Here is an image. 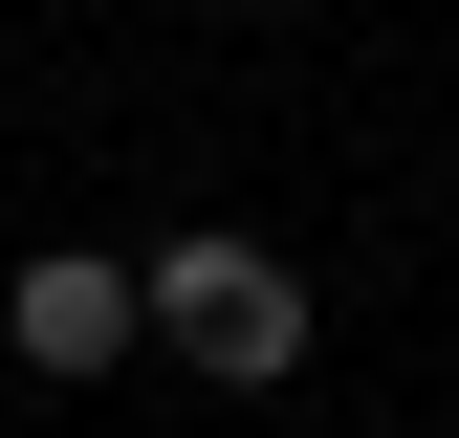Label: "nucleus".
Segmentation results:
<instances>
[{
  "label": "nucleus",
  "instance_id": "nucleus-1",
  "mask_svg": "<svg viewBox=\"0 0 459 438\" xmlns=\"http://www.w3.org/2000/svg\"><path fill=\"white\" fill-rule=\"evenodd\" d=\"M132 285H153V351L176 372H219V395H284V372H307V263L284 241H132Z\"/></svg>",
  "mask_w": 459,
  "mask_h": 438
},
{
  "label": "nucleus",
  "instance_id": "nucleus-2",
  "mask_svg": "<svg viewBox=\"0 0 459 438\" xmlns=\"http://www.w3.org/2000/svg\"><path fill=\"white\" fill-rule=\"evenodd\" d=\"M0 351H22L44 395H88L109 351H153V285H132L109 241H44V263H0Z\"/></svg>",
  "mask_w": 459,
  "mask_h": 438
}]
</instances>
